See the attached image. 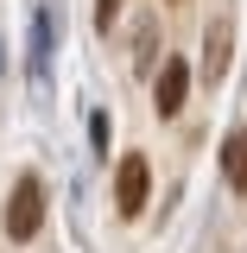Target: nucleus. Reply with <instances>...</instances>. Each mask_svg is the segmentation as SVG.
I'll use <instances>...</instances> for the list:
<instances>
[{
  "label": "nucleus",
  "instance_id": "f257e3e1",
  "mask_svg": "<svg viewBox=\"0 0 247 253\" xmlns=\"http://www.w3.org/2000/svg\"><path fill=\"white\" fill-rule=\"evenodd\" d=\"M38 228H45V177L26 171V177L13 184V196H6V234H13V241H32Z\"/></svg>",
  "mask_w": 247,
  "mask_h": 253
},
{
  "label": "nucleus",
  "instance_id": "f03ea898",
  "mask_svg": "<svg viewBox=\"0 0 247 253\" xmlns=\"http://www.w3.org/2000/svg\"><path fill=\"white\" fill-rule=\"evenodd\" d=\"M146 196H152V165H146V152H127L114 165V209L127 221H140L146 215Z\"/></svg>",
  "mask_w": 247,
  "mask_h": 253
},
{
  "label": "nucleus",
  "instance_id": "7ed1b4c3",
  "mask_svg": "<svg viewBox=\"0 0 247 253\" xmlns=\"http://www.w3.org/2000/svg\"><path fill=\"white\" fill-rule=\"evenodd\" d=\"M190 83H197V70H190L184 57H165V63H158L152 101H158V114H165V121H171V114H184V101H190Z\"/></svg>",
  "mask_w": 247,
  "mask_h": 253
},
{
  "label": "nucleus",
  "instance_id": "20e7f679",
  "mask_svg": "<svg viewBox=\"0 0 247 253\" xmlns=\"http://www.w3.org/2000/svg\"><path fill=\"white\" fill-rule=\"evenodd\" d=\"M228 57H235V19L216 13L209 19V38H203V83H222L228 76Z\"/></svg>",
  "mask_w": 247,
  "mask_h": 253
},
{
  "label": "nucleus",
  "instance_id": "39448f33",
  "mask_svg": "<svg viewBox=\"0 0 247 253\" xmlns=\"http://www.w3.org/2000/svg\"><path fill=\"white\" fill-rule=\"evenodd\" d=\"M222 177L247 196V126H235V133L222 139Z\"/></svg>",
  "mask_w": 247,
  "mask_h": 253
},
{
  "label": "nucleus",
  "instance_id": "423d86ee",
  "mask_svg": "<svg viewBox=\"0 0 247 253\" xmlns=\"http://www.w3.org/2000/svg\"><path fill=\"white\" fill-rule=\"evenodd\" d=\"M114 13H121V0H95V26H101V32L114 26Z\"/></svg>",
  "mask_w": 247,
  "mask_h": 253
},
{
  "label": "nucleus",
  "instance_id": "0eeeda50",
  "mask_svg": "<svg viewBox=\"0 0 247 253\" xmlns=\"http://www.w3.org/2000/svg\"><path fill=\"white\" fill-rule=\"evenodd\" d=\"M89 139H95V152L108 146V114H89Z\"/></svg>",
  "mask_w": 247,
  "mask_h": 253
},
{
  "label": "nucleus",
  "instance_id": "6e6552de",
  "mask_svg": "<svg viewBox=\"0 0 247 253\" xmlns=\"http://www.w3.org/2000/svg\"><path fill=\"white\" fill-rule=\"evenodd\" d=\"M0 63H6V51H0Z\"/></svg>",
  "mask_w": 247,
  "mask_h": 253
}]
</instances>
